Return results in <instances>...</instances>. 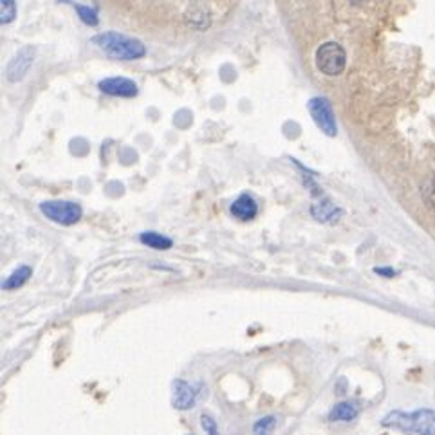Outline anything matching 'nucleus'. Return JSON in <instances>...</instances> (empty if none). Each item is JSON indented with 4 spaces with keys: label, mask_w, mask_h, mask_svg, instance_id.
Listing matches in <instances>:
<instances>
[{
    "label": "nucleus",
    "mask_w": 435,
    "mask_h": 435,
    "mask_svg": "<svg viewBox=\"0 0 435 435\" xmlns=\"http://www.w3.org/2000/svg\"><path fill=\"white\" fill-rule=\"evenodd\" d=\"M93 44L102 49L107 56L114 58V60H123V62H132V60H139L147 54V47L139 42L138 38L132 36L121 35L116 31L102 33L93 38Z\"/></svg>",
    "instance_id": "1"
},
{
    "label": "nucleus",
    "mask_w": 435,
    "mask_h": 435,
    "mask_svg": "<svg viewBox=\"0 0 435 435\" xmlns=\"http://www.w3.org/2000/svg\"><path fill=\"white\" fill-rule=\"evenodd\" d=\"M381 425L406 435H435V410L422 409L410 413L394 410L383 418Z\"/></svg>",
    "instance_id": "2"
},
{
    "label": "nucleus",
    "mask_w": 435,
    "mask_h": 435,
    "mask_svg": "<svg viewBox=\"0 0 435 435\" xmlns=\"http://www.w3.org/2000/svg\"><path fill=\"white\" fill-rule=\"evenodd\" d=\"M347 54L342 45L336 42H327L316 51V67L327 76H338L345 71Z\"/></svg>",
    "instance_id": "3"
},
{
    "label": "nucleus",
    "mask_w": 435,
    "mask_h": 435,
    "mask_svg": "<svg viewBox=\"0 0 435 435\" xmlns=\"http://www.w3.org/2000/svg\"><path fill=\"white\" fill-rule=\"evenodd\" d=\"M40 212L49 221L62 224V226H72L81 219V206L69 200H47L42 203Z\"/></svg>",
    "instance_id": "4"
},
{
    "label": "nucleus",
    "mask_w": 435,
    "mask_h": 435,
    "mask_svg": "<svg viewBox=\"0 0 435 435\" xmlns=\"http://www.w3.org/2000/svg\"><path fill=\"white\" fill-rule=\"evenodd\" d=\"M307 109L311 112L313 121L316 123V127L329 136V138H334L338 134V125H336V116H334L333 107L329 103L327 98H313L307 103Z\"/></svg>",
    "instance_id": "5"
},
{
    "label": "nucleus",
    "mask_w": 435,
    "mask_h": 435,
    "mask_svg": "<svg viewBox=\"0 0 435 435\" xmlns=\"http://www.w3.org/2000/svg\"><path fill=\"white\" fill-rule=\"evenodd\" d=\"M203 385H191L184 379H175L172 381V406L175 410H190L197 404Z\"/></svg>",
    "instance_id": "6"
},
{
    "label": "nucleus",
    "mask_w": 435,
    "mask_h": 435,
    "mask_svg": "<svg viewBox=\"0 0 435 435\" xmlns=\"http://www.w3.org/2000/svg\"><path fill=\"white\" fill-rule=\"evenodd\" d=\"M33 62H35V49H33L31 45H26V47H22V49L15 54L13 60L6 67V78H8V81H11V84L22 81L27 72H29V69H31Z\"/></svg>",
    "instance_id": "7"
},
{
    "label": "nucleus",
    "mask_w": 435,
    "mask_h": 435,
    "mask_svg": "<svg viewBox=\"0 0 435 435\" xmlns=\"http://www.w3.org/2000/svg\"><path fill=\"white\" fill-rule=\"evenodd\" d=\"M98 87L102 89V93L109 94V96H120V98H134L138 94V85L129 78H121V76L105 78L100 81Z\"/></svg>",
    "instance_id": "8"
},
{
    "label": "nucleus",
    "mask_w": 435,
    "mask_h": 435,
    "mask_svg": "<svg viewBox=\"0 0 435 435\" xmlns=\"http://www.w3.org/2000/svg\"><path fill=\"white\" fill-rule=\"evenodd\" d=\"M258 214V205L257 200L253 199L248 193H242L239 199L231 205V215L239 221H251V219L257 217Z\"/></svg>",
    "instance_id": "9"
},
{
    "label": "nucleus",
    "mask_w": 435,
    "mask_h": 435,
    "mask_svg": "<svg viewBox=\"0 0 435 435\" xmlns=\"http://www.w3.org/2000/svg\"><path fill=\"white\" fill-rule=\"evenodd\" d=\"M360 416V406L356 403H351V401H347V403H340L336 404L331 413H329V421H352Z\"/></svg>",
    "instance_id": "10"
},
{
    "label": "nucleus",
    "mask_w": 435,
    "mask_h": 435,
    "mask_svg": "<svg viewBox=\"0 0 435 435\" xmlns=\"http://www.w3.org/2000/svg\"><path fill=\"white\" fill-rule=\"evenodd\" d=\"M143 244L148 246L152 249H157V251H164V249L172 248V240L168 237L161 235V233H156V231H147V233H141L139 237Z\"/></svg>",
    "instance_id": "11"
},
{
    "label": "nucleus",
    "mask_w": 435,
    "mask_h": 435,
    "mask_svg": "<svg viewBox=\"0 0 435 435\" xmlns=\"http://www.w3.org/2000/svg\"><path fill=\"white\" fill-rule=\"evenodd\" d=\"M31 267L29 266H20L18 269H15L11 275L6 278V282H2V289H18L26 284L29 276H31Z\"/></svg>",
    "instance_id": "12"
},
{
    "label": "nucleus",
    "mask_w": 435,
    "mask_h": 435,
    "mask_svg": "<svg viewBox=\"0 0 435 435\" xmlns=\"http://www.w3.org/2000/svg\"><path fill=\"white\" fill-rule=\"evenodd\" d=\"M15 17H17L15 0H0V20H2V24L13 22Z\"/></svg>",
    "instance_id": "13"
},
{
    "label": "nucleus",
    "mask_w": 435,
    "mask_h": 435,
    "mask_svg": "<svg viewBox=\"0 0 435 435\" xmlns=\"http://www.w3.org/2000/svg\"><path fill=\"white\" fill-rule=\"evenodd\" d=\"M276 427V418L273 416H267V418L258 419L253 425V434L255 435H269Z\"/></svg>",
    "instance_id": "14"
},
{
    "label": "nucleus",
    "mask_w": 435,
    "mask_h": 435,
    "mask_svg": "<svg viewBox=\"0 0 435 435\" xmlns=\"http://www.w3.org/2000/svg\"><path fill=\"white\" fill-rule=\"evenodd\" d=\"M74 9L78 11L80 18L85 24H87V26H98V15H96L94 9L87 8V6H80V4H74Z\"/></svg>",
    "instance_id": "15"
},
{
    "label": "nucleus",
    "mask_w": 435,
    "mask_h": 435,
    "mask_svg": "<svg viewBox=\"0 0 435 435\" xmlns=\"http://www.w3.org/2000/svg\"><path fill=\"white\" fill-rule=\"evenodd\" d=\"M200 425H203V430L206 432V435H219L217 421L209 413H203L200 416Z\"/></svg>",
    "instance_id": "16"
},
{
    "label": "nucleus",
    "mask_w": 435,
    "mask_h": 435,
    "mask_svg": "<svg viewBox=\"0 0 435 435\" xmlns=\"http://www.w3.org/2000/svg\"><path fill=\"white\" fill-rule=\"evenodd\" d=\"M422 193H425V199H427L428 205L434 206V208H435V177L428 181V184H427V187H425Z\"/></svg>",
    "instance_id": "17"
},
{
    "label": "nucleus",
    "mask_w": 435,
    "mask_h": 435,
    "mask_svg": "<svg viewBox=\"0 0 435 435\" xmlns=\"http://www.w3.org/2000/svg\"><path fill=\"white\" fill-rule=\"evenodd\" d=\"M374 271H376V275L386 276V278H392V276L397 275V271H395V269H390V267H376Z\"/></svg>",
    "instance_id": "18"
}]
</instances>
